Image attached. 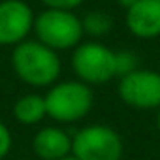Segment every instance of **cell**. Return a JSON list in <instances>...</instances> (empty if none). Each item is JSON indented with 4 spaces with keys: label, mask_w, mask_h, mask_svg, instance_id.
Wrapping results in <instances>:
<instances>
[{
    "label": "cell",
    "mask_w": 160,
    "mask_h": 160,
    "mask_svg": "<svg viewBox=\"0 0 160 160\" xmlns=\"http://www.w3.org/2000/svg\"><path fill=\"white\" fill-rule=\"evenodd\" d=\"M12 68L23 83L34 89L53 87L60 77V57L38 40H25L13 47Z\"/></svg>",
    "instance_id": "6da1fadb"
},
{
    "label": "cell",
    "mask_w": 160,
    "mask_h": 160,
    "mask_svg": "<svg viewBox=\"0 0 160 160\" xmlns=\"http://www.w3.org/2000/svg\"><path fill=\"white\" fill-rule=\"evenodd\" d=\"M45 98V109L47 117L60 124H70L85 119L92 106H94V94L92 89L81 81H57L53 87H49Z\"/></svg>",
    "instance_id": "7a4b0ae2"
},
{
    "label": "cell",
    "mask_w": 160,
    "mask_h": 160,
    "mask_svg": "<svg viewBox=\"0 0 160 160\" xmlns=\"http://www.w3.org/2000/svg\"><path fill=\"white\" fill-rule=\"evenodd\" d=\"M34 34L40 43L53 51L75 49L83 40V25L73 12L43 10L34 19Z\"/></svg>",
    "instance_id": "3957f363"
},
{
    "label": "cell",
    "mask_w": 160,
    "mask_h": 160,
    "mask_svg": "<svg viewBox=\"0 0 160 160\" xmlns=\"http://www.w3.org/2000/svg\"><path fill=\"white\" fill-rule=\"evenodd\" d=\"M72 70L77 81L85 85H102L117 77L115 51L100 42L79 43L72 55Z\"/></svg>",
    "instance_id": "277c9868"
},
{
    "label": "cell",
    "mask_w": 160,
    "mask_h": 160,
    "mask_svg": "<svg viewBox=\"0 0 160 160\" xmlns=\"http://www.w3.org/2000/svg\"><path fill=\"white\" fill-rule=\"evenodd\" d=\"M121 134L106 124H89L72 138V156L77 160H122Z\"/></svg>",
    "instance_id": "5b68a950"
},
{
    "label": "cell",
    "mask_w": 160,
    "mask_h": 160,
    "mask_svg": "<svg viewBox=\"0 0 160 160\" xmlns=\"http://www.w3.org/2000/svg\"><path fill=\"white\" fill-rule=\"evenodd\" d=\"M119 98L132 109H160V72L136 70L119 79Z\"/></svg>",
    "instance_id": "8992f818"
},
{
    "label": "cell",
    "mask_w": 160,
    "mask_h": 160,
    "mask_svg": "<svg viewBox=\"0 0 160 160\" xmlns=\"http://www.w3.org/2000/svg\"><path fill=\"white\" fill-rule=\"evenodd\" d=\"M34 12L25 0L0 2V45H19L34 28Z\"/></svg>",
    "instance_id": "52a82bcc"
},
{
    "label": "cell",
    "mask_w": 160,
    "mask_h": 160,
    "mask_svg": "<svg viewBox=\"0 0 160 160\" xmlns=\"http://www.w3.org/2000/svg\"><path fill=\"white\" fill-rule=\"evenodd\" d=\"M126 27L130 34L141 40L160 36V0H139L126 10Z\"/></svg>",
    "instance_id": "ba28073f"
},
{
    "label": "cell",
    "mask_w": 160,
    "mask_h": 160,
    "mask_svg": "<svg viewBox=\"0 0 160 160\" xmlns=\"http://www.w3.org/2000/svg\"><path fill=\"white\" fill-rule=\"evenodd\" d=\"M72 138L60 126H43L32 138V151L40 160H62L72 154Z\"/></svg>",
    "instance_id": "9c48e42d"
},
{
    "label": "cell",
    "mask_w": 160,
    "mask_h": 160,
    "mask_svg": "<svg viewBox=\"0 0 160 160\" xmlns=\"http://www.w3.org/2000/svg\"><path fill=\"white\" fill-rule=\"evenodd\" d=\"M13 117L17 122H21L23 126H32L42 122L47 117V109H45V98L42 94L36 92H28L23 94L15 104H13Z\"/></svg>",
    "instance_id": "30bf717a"
},
{
    "label": "cell",
    "mask_w": 160,
    "mask_h": 160,
    "mask_svg": "<svg viewBox=\"0 0 160 160\" xmlns=\"http://www.w3.org/2000/svg\"><path fill=\"white\" fill-rule=\"evenodd\" d=\"M81 25H83V32L85 34H89L92 38H102V36L111 32L113 19L108 13H104V12H89L81 19Z\"/></svg>",
    "instance_id": "8fae6325"
},
{
    "label": "cell",
    "mask_w": 160,
    "mask_h": 160,
    "mask_svg": "<svg viewBox=\"0 0 160 160\" xmlns=\"http://www.w3.org/2000/svg\"><path fill=\"white\" fill-rule=\"evenodd\" d=\"M115 62H117V77H124L136 70H139V58L134 51L130 49H122V51H115Z\"/></svg>",
    "instance_id": "7c38bea8"
},
{
    "label": "cell",
    "mask_w": 160,
    "mask_h": 160,
    "mask_svg": "<svg viewBox=\"0 0 160 160\" xmlns=\"http://www.w3.org/2000/svg\"><path fill=\"white\" fill-rule=\"evenodd\" d=\"M12 147H13L12 132H10V128L6 126V122L0 121V160L8 158V154H10Z\"/></svg>",
    "instance_id": "4fadbf2b"
},
{
    "label": "cell",
    "mask_w": 160,
    "mask_h": 160,
    "mask_svg": "<svg viewBox=\"0 0 160 160\" xmlns=\"http://www.w3.org/2000/svg\"><path fill=\"white\" fill-rule=\"evenodd\" d=\"M83 2L85 0H42V4H45V8L49 10H66V12L79 8Z\"/></svg>",
    "instance_id": "5bb4252c"
},
{
    "label": "cell",
    "mask_w": 160,
    "mask_h": 160,
    "mask_svg": "<svg viewBox=\"0 0 160 160\" xmlns=\"http://www.w3.org/2000/svg\"><path fill=\"white\" fill-rule=\"evenodd\" d=\"M136 2H139V0H117V4H119V6H122V8H126V10H128V8H132Z\"/></svg>",
    "instance_id": "9a60e30c"
},
{
    "label": "cell",
    "mask_w": 160,
    "mask_h": 160,
    "mask_svg": "<svg viewBox=\"0 0 160 160\" xmlns=\"http://www.w3.org/2000/svg\"><path fill=\"white\" fill-rule=\"evenodd\" d=\"M156 128H158V134H160V109L156 113Z\"/></svg>",
    "instance_id": "2e32d148"
},
{
    "label": "cell",
    "mask_w": 160,
    "mask_h": 160,
    "mask_svg": "<svg viewBox=\"0 0 160 160\" xmlns=\"http://www.w3.org/2000/svg\"><path fill=\"white\" fill-rule=\"evenodd\" d=\"M62 160H77V158H75V156H72V154H70V156H66V158H62Z\"/></svg>",
    "instance_id": "e0dca14e"
},
{
    "label": "cell",
    "mask_w": 160,
    "mask_h": 160,
    "mask_svg": "<svg viewBox=\"0 0 160 160\" xmlns=\"http://www.w3.org/2000/svg\"><path fill=\"white\" fill-rule=\"evenodd\" d=\"M4 160H12V158H4Z\"/></svg>",
    "instance_id": "ac0fdd59"
}]
</instances>
